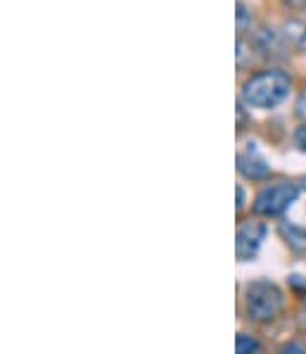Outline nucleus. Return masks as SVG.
Masks as SVG:
<instances>
[{"label": "nucleus", "instance_id": "obj_12", "mask_svg": "<svg viewBox=\"0 0 306 354\" xmlns=\"http://www.w3.org/2000/svg\"><path fill=\"white\" fill-rule=\"evenodd\" d=\"M242 207H245V190L238 186V212L242 209Z\"/></svg>", "mask_w": 306, "mask_h": 354}, {"label": "nucleus", "instance_id": "obj_14", "mask_svg": "<svg viewBox=\"0 0 306 354\" xmlns=\"http://www.w3.org/2000/svg\"><path fill=\"white\" fill-rule=\"evenodd\" d=\"M304 190H306V178H304Z\"/></svg>", "mask_w": 306, "mask_h": 354}, {"label": "nucleus", "instance_id": "obj_7", "mask_svg": "<svg viewBox=\"0 0 306 354\" xmlns=\"http://www.w3.org/2000/svg\"><path fill=\"white\" fill-rule=\"evenodd\" d=\"M235 354H261L259 340L247 333H240L235 337Z\"/></svg>", "mask_w": 306, "mask_h": 354}, {"label": "nucleus", "instance_id": "obj_10", "mask_svg": "<svg viewBox=\"0 0 306 354\" xmlns=\"http://www.w3.org/2000/svg\"><path fill=\"white\" fill-rule=\"evenodd\" d=\"M280 354H306V350H304L302 345H294V342H292V345L283 347V352H280Z\"/></svg>", "mask_w": 306, "mask_h": 354}, {"label": "nucleus", "instance_id": "obj_3", "mask_svg": "<svg viewBox=\"0 0 306 354\" xmlns=\"http://www.w3.org/2000/svg\"><path fill=\"white\" fill-rule=\"evenodd\" d=\"M299 190L292 183H276V186L264 188L256 195L254 212L259 216H280L289 209V205L297 200Z\"/></svg>", "mask_w": 306, "mask_h": 354}, {"label": "nucleus", "instance_id": "obj_9", "mask_svg": "<svg viewBox=\"0 0 306 354\" xmlns=\"http://www.w3.org/2000/svg\"><path fill=\"white\" fill-rule=\"evenodd\" d=\"M245 26H247V10H245V5L240 3L238 5V29L245 31Z\"/></svg>", "mask_w": 306, "mask_h": 354}, {"label": "nucleus", "instance_id": "obj_8", "mask_svg": "<svg viewBox=\"0 0 306 354\" xmlns=\"http://www.w3.org/2000/svg\"><path fill=\"white\" fill-rule=\"evenodd\" d=\"M294 145L302 152H306V124H302V127L294 131Z\"/></svg>", "mask_w": 306, "mask_h": 354}, {"label": "nucleus", "instance_id": "obj_5", "mask_svg": "<svg viewBox=\"0 0 306 354\" xmlns=\"http://www.w3.org/2000/svg\"><path fill=\"white\" fill-rule=\"evenodd\" d=\"M238 169H240V174H242V176L252 178V181H261V178H266L271 174L269 165H266V162L252 150H249L247 155L238 157Z\"/></svg>", "mask_w": 306, "mask_h": 354}, {"label": "nucleus", "instance_id": "obj_2", "mask_svg": "<svg viewBox=\"0 0 306 354\" xmlns=\"http://www.w3.org/2000/svg\"><path fill=\"white\" fill-rule=\"evenodd\" d=\"M283 304H285V297H283V290L271 281H254L247 286V292H245V307H247V314L259 324H269L283 312Z\"/></svg>", "mask_w": 306, "mask_h": 354}, {"label": "nucleus", "instance_id": "obj_11", "mask_svg": "<svg viewBox=\"0 0 306 354\" xmlns=\"http://www.w3.org/2000/svg\"><path fill=\"white\" fill-rule=\"evenodd\" d=\"M297 114L306 122V93H302V97L297 100Z\"/></svg>", "mask_w": 306, "mask_h": 354}, {"label": "nucleus", "instance_id": "obj_1", "mask_svg": "<svg viewBox=\"0 0 306 354\" xmlns=\"http://www.w3.org/2000/svg\"><path fill=\"white\" fill-rule=\"evenodd\" d=\"M292 88V81L280 69H266L254 76H249L242 86V100L259 110H273L280 102H285Z\"/></svg>", "mask_w": 306, "mask_h": 354}, {"label": "nucleus", "instance_id": "obj_4", "mask_svg": "<svg viewBox=\"0 0 306 354\" xmlns=\"http://www.w3.org/2000/svg\"><path fill=\"white\" fill-rule=\"evenodd\" d=\"M266 224L261 221H247V224L240 226L238 238H235V252H238L240 261H249L256 257L261 243L266 241Z\"/></svg>", "mask_w": 306, "mask_h": 354}, {"label": "nucleus", "instance_id": "obj_6", "mask_svg": "<svg viewBox=\"0 0 306 354\" xmlns=\"http://www.w3.org/2000/svg\"><path fill=\"white\" fill-rule=\"evenodd\" d=\"M280 236L294 252H306V228L297 224H280Z\"/></svg>", "mask_w": 306, "mask_h": 354}, {"label": "nucleus", "instance_id": "obj_13", "mask_svg": "<svg viewBox=\"0 0 306 354\" xmlns=\"http://www.w3.org/2000/svg\"><path fill=\"white\" fill-rule=\"evenodd\" d=\"M302 48H306V36H304V41H302Z\"/></svg>", "mask_w": 306, "mask_h": 354}]
</instances>
